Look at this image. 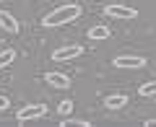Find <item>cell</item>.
I'll use <instances>...</instances> for the list:
<instances>
[{
    "instance_id": "3",
    "label": "cell",
    "mask_w": 156,
    "mask_h": 127,
    "mask_svg": "<svg viewBox=\"0 0 156 127\" xmlns=\"http://www.w3.org/2000/svg\"><path fill=\"white\" fill-rule=\"evenodd\" d=\"M112 65L120 67V70H140V67H146V57L143 55H117L112 60Z\"/></svg>"
},
{
    "instance_id": "6",
    "label": "cell",
    "mask_w": 156,
    "mask_h": 127,
    "mask_svg": "<svg viewBox=\"0 0 156 127\" xmlns=\"http://www.w3.org/2000/svg\"><path fill=\"white\" fill-rule=\"evenodd\" d=\"M44 83H50L52 88H60V91H65V88H70V78L65 75V73H57V70H50L44 75Z\"/></svg>"
},
{
    "instance_id": "4",
    "label": "cell",
    "mask_w": 156,
    "mask_h": 127,
    "mask_svg": "<svg viewBox=\"0 0 156 127\" xmlns=\"http://www.w3.org/2000/svg\"><path fill=\"white\" fill-rule=\"evenodd\" d=\"M44 114H47V106H44V104H26V106H21V109L16 112V119L23 125V122L42 119Z\"/></svg>"
},
{
    "instance_id": "2",
    "label": "cell",
    "mask_w": 156,
    "mask_h": 127,
    "mask_svg": "<svg viewBox=\"0 0 156 127\" xmlns=\"http://www.w3.org/2000/svg\"><path fill=\"white\" fill-rule=\"evenodd\" d=\"M104 16L115 18V21H133V18H138V11L130 5H122V3H109V5H104Z\"/></svg>"
},
{
    "instance_id": "12",
    "label": "cell",
    "mask_w": 156,
    "mask_h": 127,
    "mask_svg": "<svg viewBox=\"0 0 156 127\" xmlns=\"http://www.w3.org/2000/svg\"><path fill=\"white\" fill-rule=\"evenodd\" d=\"M68 125H73V127H91V122H86V119H70V117H62L60 127H68Z\"/></svg>"
},
{
    "instance_id": "15",
    "label": "cell",
    "mask_w": 156,
    "mask_h": 127,
    "mask_svg": "<svg viewBox=\"0 0 156 127\" xmlns=\"http://www.w3.org/2000/svg\"><path fill=\"white\" fill-rule=\"evenodd\" d=\"M143 125H146V127H156V119H146Z\"/></svg>"
},
{
    "instance_id": "8",
    "label": "cell",
    "mask_w": 156,
    "mask_h": 127,
    "mask_svg": "<svg viewBox=\"0 0 156 127\" xmlns=\"http://www.w3.org/2000/svg\"><path fill=\"white\" fill-rule=\"evenodd\" d=\"M107 39H109V29L104 23H96L89 29V42H107Z\"/></svg>"
},
{
    "instance_id": "9",
    "label": "cell",
    "mask_w": 156,
    "mask_h": 127,
    "mask_svg": "<svg viewBox=\"0 0 156 127\" xmlns=\"http://www.w3.org/2000/svg\"><path fill=\"white\" fill-rule=\"evenodd\" d=\"M125 104H128V96H125V94H109L104 99V106H107V109H112V112H115V109H122Z\"/></svg>"
},
{
    "instance_id": "11",
    "label": "cell",
    "mask_w": 156,
    "mask_h": 127,
    "mask_svg": "<svg viewBox=\"0 0 156 127\" xmlns=\"http://www.w3.org/2000/svg\"><path fill=\"white\" fill-rule=\"evenodd\" d=\"M138 94L143 96V99H148V96H156V81H151V83H143L138 88Z\"/></svg>"
},
{
    "instance_id": "10",
    "label": "cell",
    "mask_w": 156,
    "mask_h": 127,
    "mask_svg": "<svg viewBox=\"0 0 156 127\" xmlns=\"http://www.w3.org/2000/svg\"><path fill=\"white\" fill-rule=\"evenodd\" d=\"M13 60H16V50H3V52H0V70L8 67Z\"/></svg>"
},
{
    "instance_id": "5",
    "label": "cell",
    "mask_w": 156,
    "mask_h": 127,
    "mask_svg": "<svg viewBox=\"0 0 156 127\" xmlns=\"http://www.w3.org/2000/svg\"><path fill=\"white\" fill-rule=\"evenodd\" d=\"M81 55H83V47L81 44H68V47H60V50L52 52V62H70Z\"/></svg>"
},
{
    "instance_id": "13",
    "label": "cell",
    "mask_w": 156,
    "mask_h": 127,
    "mask_svg": "<svg viewBox=\"0 0 156 127\" xmlns=\"http://www.w3.org/2000/svg\"><path fill=\"white\" fill-rule=\"evenodd\" d=\"M57 112H60V117H70V112H73V101H70V99L60 101V104H57Z\"/></svg>"
},
{
    "instance_id": "14",
    "label": "cell",
    "mask_w": 156,
    "mask_h": 127,
    "mask_svg": "<svg viewBox=\"0 0 156 127\" xmlns=\"http://www.w3.org/2000/svg\"><path fill=\"white\" fill-rule=\"evenodd\" d=\"M8 106H11V101H8V96H0V112H3V109H8Z\"/></svg>"
},
{
    "instance_id": "7",
    "label": "cell",
    "mask_w": 156,
    "mask_h": 127,
    "mask_svg": "<svg viewBox=\"0 0 156 127\" xmlns=\"http://www.w3.org/2000/svg\"><path fill=\"white\" fill-rule=\"evenodd\" d=\"M0 29H5V31H11V34H18L21 23L16 21V16H13V13H8V11H3V8H0Z\"/></svg>"
},
{
    "instance_id": "1",
    "label": "cell",
    "mask_w": 156,
    "mask_h": 127,
    "mask_svg": "<svg viewBox=\"0 0 156 127\" xmlns=\"http://www.w3.org/2000/svg\"><path fill=\"white\" fill-rule=\"evenodd\" d=\"M81 13H83V8L78 5V3H65V5L55 8V11H50L44 18H42V26L47 29H55V26H62V23H73L81 18Z\"/></svg>"
}]
</instances>
